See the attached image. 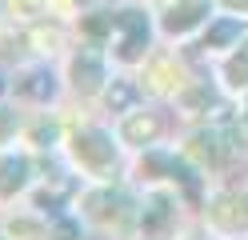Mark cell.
<instances>
[{
    "mask_svg": "<svg viewBox=\"0 0 248 240\" xmlns=\"http://www.w3.org/2000/svg\"><path fill=\"white\" fill-rule=\"evenodd\" d=\"M0 240H8V236H4V232H0Z\"/></svg>",
    "mask_w": 248,
    "mask_h": 240,
    "instance_id": "27",
    "label": "cell"
},
{
    "mask_svg": "<svg viewBox=\"0 0 248 240\" xmlns=\"http://www.w3.org/2000/svg\"><path fill=\"white\" fill-rule=\"evenodd\" d=\"M76 212H80V220L96 224L100 232L128 236V232L136 228V212H140V200H136L128 188L112 184V180H96L92 188L76 192Z\"/></svg>",
    "mask_w": 248,
    "mask_h": 240,
    "instance_id": "1",
    "label": "cell"
},
{
    "mask_svg": "<svg viewBox=\"0 0 248 240\" xmlns=\"http://www.w3.org/2000/svg\"><path fill=\"white\" fill-rule=\"evenodd\" d=\"M4 236L8 240H48V212L40 208H16L12 216H4Z\"/></svg>",
    "mask_w": 248,
    "mask_h": 240,
    "instance_id": "16",
    "label": "cell"
},
{
    "mask_svg": "<svg viewBox=\"0 0 248 240\" xmlns=\"http://www.w3.org/2000/svg\"><path fill=\"white\" fill-rule=\"evenodd\" d=\"M228 152H232V144H228L224 124H200V128H192V132H188V140H184V156H188L200 172L224 168Z\"/></svg>",
    "mask_w": 248,
    "mask_h": 240,
    "instance_id": "10",
    "label": "cell"
},
{
    "mask_svg": "<svg viewBox=\"0 0 248 240\" xmlns=\"http://www.w3.org/2000/svg\"><path fill=\"white\" fill-rule=\"evenodd\" d=\"M4 16H12V0H0V20Z\"/></svg>",
    "mask_w": 248,
    "mask_h": 240,
    "instance_id": "25",
    "label": "cell"
},
{
    "mask_svg": "<svg viewBox=\"0 0 248 240\" xmlns=\"http://www.w3.org/2000/svg\"><path fill=\"white\" fill-rule=\"evenodd\" d=\"M184 240H220V236H216L212 228H204V232H188V236H184Z\"/></svg>",
    "mask_w": 248,
    "mask_h": 240,
    "instance_id": "24",
    "label": "cell"
},
{
    "mask_svg": "<svg viewBox=\"0 0 248 240\" xmlns=\"http://www.w3.org/2000/svg\"><path fill=\"white\" fill-rule=\"evenodd\" d=\"M52 16V0H12V24H36Z\"/></svg>",
    "mask_w": 248,
    "mask_h": 240,
    "instance_id": "20",
    "label": "cell"
},
{
    "mask_svg": "<svg viewBox=\"0 0 248 240\" xmlns=\"http://www.w3.org/2000/svg\"><path fill=\"white\" fill-rule=\"evenodd\" d=\"M164 128H168V120H164V112L156 104H136L132 112H124V116H120L116 136H120L124 148L144 152V148H156V144H160Z\"/></svg>",
    "mask_w": 248,
    "mask_h": 240,
    "instance_id": "8",
    "label": "cell"
},
{
    "mask_svg": "<svg viewBox=\"0 0 248 240\" xmlns=\"http://www.w3.org/2000/svg\"><path fill=\"white\" fill-rule=\"evenodd\" d=\"M12 96H16V100H28V104H52L60 96V80L44 60L28 64V68H20L12 76Z\"/></svg>",
    "mask_w": 248,
    "mask_h": 240,
    "instance_id": "12",
    "label": "cell"
},
{
    "mask_svg": "<svg viewBox=\"0 0 248 240\" xmlns=\"http://www.w3.org/2000/svg\"><path fill=\"white\" fill-rule=\"evenodd\" d=\"M204 228L220 240H248V188H212L204 200Z\"/></svg>",
    "mask_w": 248,
    "mask_h": 240,
    "instance_id": "5",
    "label": "cell"
},
{
    "mask_svg": "<svg viewBox=\"0 0 248 240\" xmlns=\"http://www.w3.org/2000/svg\"><path fill=\"white\" fill-rule=\"evenodd\" d=\"M244 36H248V24L240 20L236 12H228V16H212V24L200 32V52H208V56H224L228 48H236Z\"/></svg>",
    "mask_w": 248,
    "mask_h": 240,
    "instance_id": "13",
    "label": "cell"
},
{
    "mask_svg": "<svg viewBox=\"0 0 248 240\" xmlns=\"http://www.w3.org/2000/svg\"><path fill=\"white\" fill-rule=\"evenodd\" d=\"M216 8H220V0H168L160 8L156 24H160V36L168 40H188V36H200L208 24Z\"/></svg>",
    "mask_w": 248,
    "mask_h": 240,
    "instance_id": "7",
    "label": "cell"
},
{
    "mask_svg": "<svg viewBox=\"0 0 248 240\" xmlns=\"http://www.w3.org/2000/svg\"><path fill=\"white\" fill-rule=\"evenodd\" d=\"M32 184H36L32 152H24V148H0V200L24 196V192H32Z\"/></svg>",
    "mask_w": 248,
    "mask_h": 240,
    "instance_id": "11",
    "label": "cell"
},
{
    "mask_svg": "<svg viewBox=\"0 0 248 240\" xmlns=\"http://www.w3.org/2000/svg\"><path fill=\"white\" fill-rule=\"evenodd\" d=\"M152 4H160V8H164V4H168V0H152Z\"/></svg>",
    "mask_w": 248,
    "mask_h": 240,
    "instance_id": "26",
    "label": "cell"
},
{
    "mask_svg": "<svg viewBox=\"0 0 248 240\" xmlns=\"http://www.w3.org/2000/svg\"><path fill=\"white\" fill-rule=\"evenodd\" d=\"M100 4H108V0H68V8H80V12H88V8H100Z\"/></svg>",
    "mask_w": 248,
    "mask_h": 240,
    "instance_id": "23",
    "label": "cell"
},
{
    "mask_svg": "<svg viewBox=\"0 0 248 240\" xmlns=\"http://www.w3.org/2000/svg\"><path fill=\"white\" fill-rule=\"evenodd\" d=\"M140 68H144V72H140V88H144L148 96H160V100L176 96L184 84H188V76H184L176 52H168V48H152Z\"/></svg>",
    "mask_w": 248,
    "mask_h": 240,
    "instance_id": "9",
    "label": "cell"
},
{
    "mask_svg": "<svg viewBox=\"0 0 248 240\" xmlns=\"http://www.w3.org/2000/svg\"><path fill=\"white\" fill-rule=\"evenodd\" d=\"M28 144H32L36 152H52V148H60L64 144V132H60V124L56 120H36L32 128H28Z\"/></svg>",
    "mask_w": 248,
    "mask_h": 240,
    "instance_id": "18",
    "label": "cell"
},
{
    "mask_svg": "<svg viewBox=\"0 0 248 240\" xmlns=\"http://www.w3.org/2000/svg\"><path fill=\"white\" fill-rule=\"evenodd\" d=\"M20 40H24V48H28V52H36L40 60H52V56H60V52H64V44H68V28L48 16V20L24 24Z\"/></svg>",
    "mask_w": 248,
    "mask_h": 240,
    "instance_id": "14",
    "label": "cell"
},
{
    "mask_svg": "<svg viewBox=\"0 0 248 240\" xmlns=\"http://www.w3.org/2000/svg\"><path fill=\"white\" fill-rule=\"evenodd\" d=\"M224 12H236V16H248V0H220Z\"/></svg>",
    "mask_w": 248,
    "mask_h": 240,
    "instance_id": "22",
    "label": "cell"
},
{
    "mask_svg": "<svg viewBox=\"0 0 248 240\" xmlns=\"http://www.w3.org/2000/svg\"><path fill=\"white\" fill-rule=\"evenodd\" d=\"M48 240H84V220L80 212H56L48 220Z\"/></svg>",
    "mask_w": 248,
    "mask_h": 240,
    "instance_id": "19",
    "label": "cell"
},
{
    "mask_svg": "<svg viewBox=\"0 0 248 240\" xmlns=\"http://www.w3.org/2000/svg\"><path fill=\"white\" fill-rule=\"evenodd\" d=\"M180 192L176 184H148L136 212V236L140 240H176L180 236Z\"/></svg>",
    "mask_w": 248,
    "mask_h": 240,
    "instance_id": "4",
    "label": "cell"
},
{
    "mask_svg": "<svg viewBox=\"0 0 248 240\" xmlns=\"http://www.w3.org/2000/svg\"><path fill=\"white\" fill-rule=\"evenodd\" d=\"M216 76H220V88H224V92H236V96L248 92V36L220 56Z\"/></svg>",
    "mask_w": 248,
    "mask_h": 240,
    "instance_id": "15",
    "label": "cell"
},
{
    "mask_svg": "<svg viewBox=\"0 0 248 240\" xmlns=\"http://www.w3.org/2000/svg\"><path fill=\"white\" fill-rule=\"evenodd\" d=\"M120 136H112L108 128L100 124H84V128H72L64 136V152L72 160V168L88 176V180H116L120 172Z\"/></svg>",
    "mask_w": 248,
    "mask_h": 240,
    "instance_id": "2",
    "label": "cell"
},
{
    "mask_svg": "<svg viewBox=\"0 0 248 240\" xmlns=\"http://www.w3.org/2000/svg\"><path fill=\"white\" fill-rule=\"evenodd\" d=\"M104 108L112 112V116H124V112H132L136 104H140V96H144V88H140V80H132V76H112L104 84Z\"/></svg>",
    "mask_w": 248,
    "mask_h": 240,
    "instance_id": "17",
    "label": "cell"
},
{
    "mask_svg": "<svg viewBox=\"0 0 248 240\" xmlns=\"http://www.w3.org/2000/svg\"><path fill=\"white\" fill-rule=\"evenodd\" d=\"M160 24L152 20V12L140 8V4H124L116 8V20H112V36H108V56L124 68H132V64H144L148 52H152V40H156Z\"/></svg>",
    "mask_w": 248,
    "mask_h": 240,
    "instance_id": "3",
    "label": "cell"
},
{
    "mask_svg": "<svg viewBox=\"0 0 248 240\" xmlns=\"http://www.w3.org/2000/svg\"><path fill=\"white\" fill-rule=\"evenodd\" d=\"M16 128H20V112L12 108V104L0 100V148H4V144L16 136Z\"/></svg>",
    "mask_w": 248,
    "mask_h": 240,
    "instance_id": "21",
    "label": "cell"
},
{
    "mask_svg": "<svg viewBox=\"0 0 248 240\" xmlns=\"http://www.w3.org/2000/svg\"><path fill=\"white\" fill-rule=\"evenodd\" d=\"M64 80H68V88L76 96H100L104 84L112 80L108 76V48L96 44V40H80L72 48V56H68Z\"/></svg>",
    "mask_w": 248,
    "mask_h": 240,
    "instance_id": "6",
    "label": "cell"
}]
</instances>
